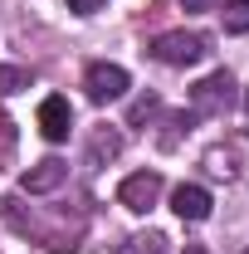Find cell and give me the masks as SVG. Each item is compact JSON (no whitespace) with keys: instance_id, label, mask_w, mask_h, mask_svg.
<instances>
[{"instance_id":"6da1fadb","label":"cell","mask_w":249,"mask_h":254,"mask_svg":"<svg viewBox=\"0 0 249 254\" xmlns=\"http://www.w3.org/2000/svg\"><path fill=\"white\" fill-rule=\"evenodd\" d=\"M156 64H166V68H190V64H200L210 54V39L195 30H166L152 39V49H147Z\"/></svg>"},{"instance_id":"7a4b0ae2","label":"cell","mask_w":249,"mask_h":254,"mask_svg":"<svg viewBox=\"0 0 249 254\" xmlns=\"http://www.w3.org/2000/svg\"><path fill=\"white\" fill-rule=\"evenodd\" d=\"M235 108V78L230 68H215L210 78H200L190 88V118H225Z\"/></svg>"},{"instance_id":"3957f363","label":"cell","mask_w":249,"mask_h":254,"mask_svg":"<svg viewBox=\"0 0 249 254\" xmlns=\"http://www.w3.org/2000/svg\"><path fill=\"white\" fill-rule=\"evenodd\" d=\"M83 88H88V98H93V103H118V98L132 88V78H127L123 64L98 59V64H88V73H83Z\"/></svg>"},{"instance_id":"277c9868","label":"cell","mask_w":249,"mask_h":254,"mask_svg":"<svg viewBox=\"0 0 249 254\" xmlns=\"http://www.w3.org/2000/svg\"><path fill=\"white\" fill-rule=\"evenodd\" d=\"M161 190H166V186H161L156 171H137V176H127L123 186H118V200H123L132 215H147L156 200H161Z\"/></svg>"},{"instance_id":"5b68a950","label":"cell","mask_w":249,"mask_h":254,"mask_svg":"<svg viewBox=\"0 0 249 254\" xmlns=\"http://www.w3.org/2000/svg\"><path fill=\"white\" fill-rule=\"evenodd\" d=\"M63 181H68V161L44 157V161H34L30 171L20 176V190H25V195H49V190H59Z\"/></svg>"},{"instance_id":"8992f818","label":"cell","mask_w":249,"mask_h":254,"mask_svg":"<svg viewBox=\"0 0 249 254\" xmlns=\"http://www.w3.org/2000/svg\"><path fill=\"white\" fill-rule=\"evenodd\" d=\"M68 127H73V108H68V98H44L39 103V132H44V142H68Z\"/></svg>"},{"instance_id":"52a82bcc","label":"cell","mask_w":249,"mask_h":254,"mask_svg":"<svg viewBox=\"0 0 249 254\" xmlns=\"http://www.w3.org/2000/svg\"><path fill=\"white\" fill-rule=\"evenodd\" d=\"M171 210L181 215V220H210V210H215V200H210V190L186 181V186L171 190Z\"/></svg>"},{"instance_id":"ba28073f","label":"cell","mask_w":249,"mask_h":254,"mask_svg":"<svg viewBox=\"0 0 249 254\" xmlns=\"http://www.w3.org/2000/svg\"><path fill=\"white\" fill-rule=\"evenodd\" d=\"M240 161H245V147H240V142L210 147V152H205V171H210L215 181H235V176H240Z\"/></svg>"},{"instance_id":"9c48e42d","label":"cell","mask_w":249,"mask_h":254,"mask_svg":"<svg viewBox=\"0 0 249 254\" xmlns=\"http://www.w3.org/2000/svg\"><path fill=\"white\" fill-rule=\"evenodd\" d=\"M118 152H123V132H118V127H98L93 142H88V157L93 161H113Z\"/></svg>"},{"instance_id":"30bf717a","label":"cell","mask_w":249,"mask_h":254,"mask_svg":"<svg viewBox=\"0 0 249 254\" xmlns=\"http://www.w3.org/2000/svg\"><path fill=\"white\" fill-rule=\"evenodd\" d=\"M123 254H166V235L161 230H147V235H132L123 245Z\"/></svg>"},{"instance_id":"8fae6325","label":"cell","mask_w":249,"mask_h":254,"mask_svg":"<svg viewBox=\"0 0 249 254\" xmlns=\"http://www.w3.org/2000/svg\"><path fill=\"white\" fill-rule=\"evenodd\" d=\"M220 15H225V34H249V0H230Z\"/></svg>"},{"instance_id":"7c38bea8","label":"cell","mask_w":249,"mask_h":254,"mask_svg":"<svg viewBox=\"0 0 249 254\" xmlns=\"http://www.w3.org/2000/svg\"><path fill=\"white\" fill-rule=\"evenodd\" d=\"M20 88H30V73H25V68H15V64H0V98L20 93Z\"/></svg>"},{"instance_id":"4fadbf2b","label":"cell","mask_w":249,"mask_h":254,"mask_svg":"<svg viewBox=\"0 0 249 254\" xmlns=\"http://www.w3.org/2000/svg\"><path fill=\"white\" fill-rule=\"evenodd\" d=\"M152 113H156V98L147 93V98H137V103H132V118H127V123L137 127V123H147V118H152Z\"/></svg>"},{"instance_id":"5bb4252c","label":"cell","mask_w":249,"mask_h":254,"mask_svg":"<svg viewBox=\"0 0 249 254\" xmlns=\"http://www.w3.org/2000/svg\"><path fill=\"white\" fill-rule=\"evenodd\" d=\"M190 15H205V10H220V0H181Z\"/></svg>"},{"instance_id":"9a60e30c","label":"cell","mask_w":249,"mask_h":254,"mask_svg":"<svg viewBox=\"0 0 249 254\" xmlns=\"http://www.w3.org/2000/svg\"><path fill=\"white\" fill-rule=\"evenodd\" d=\"M98 5H103V0H68V10H73V15H93Z\"/></svg>"},{"instance_id":"2e32d148","label":"cell","mask_w":249,"mask_h":254,"mask_svg":"<svg viewBox=\"0 0 249 254\" xmlns=\"http://www.w3.org/2000/svg\"><path fill=\"white\" fill-rule=\"evenodd\" d=\"M181 254H210V250H205V245H186Z\"/></svg>"},{"instance_id":"e0dca14e","label":"cell","mask_w":249,"mask_h":254,"mask_svg":"<svg viewBox=\"0 0 249 254\" xmlns=\"http://www.w3.org/2000/svg\"><path fill=\"white\" fill-rule=\"evenodd\" d=\"M245 113H249V88H245Z\"/></svg>"},{"instance_id":"ac0fdd59","label":"cell","mask_w":249,"mask_h":254,"mask_svg":"<svg viewBox=\"0 0 249 254\" xmlns=\"http://www.w3.org/2000/svg\"><path fill=\"white\" fill-rule=\"evenodd\" d=\"M245 254H249V250H245Z\"/></svg>"}]
</instances>
